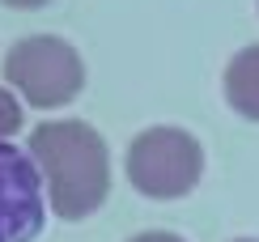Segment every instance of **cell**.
Masks as SVG:
<instances>
[{
  "label": "cell",
  "mask_w": 259,
  "mask_h": 242,
  "mask_svg": "<svg viewBox=\"0 0 259 242\" xmlns=\"http://www.w3.org/2000/svg\"><path fill=\"white\" fill-rule=\"evenodd\" d=\"M26 153L47 187V204L60 221H85L111 195V149L85 119H47L30 132Z\"/></svg>",
  "instance_id": "obj_1"
},
{
  "label": "cell",
  "mask_w": 259,
  "mask_h": 242,
  "mask_svg": "<svg viewBox=\"0 0 259 242\" xmlns=\"http://www.w3.org/2000/svg\"><path fill=\"white\" fill-rule=\"evenodd\" d=\"M5 81L26 106L60 111L77 102L85 90V60L60 34H30L17 38L5 56Z\"/></svg>",
  "instance_id": "obj_2"
},
{
  "label": "cell",
  "mask_w": 259,
  "mask_h": 242,
  "mask_svg": "<svg viewBox=\"0 0 259 242\" xmlns=\"http://www.w3.org/2000/svg\"><path fill=\"white\" fill-rule=\"evenodd\" d=\"M127 183L149 200H183L204 174V145L183 128H145L132 136L123 157Z\"/></svg>",
  "instance_id": "obj_3"
},
{
  "label": "cell",
  "mask_w": 259,
  "mask_h": 242,
  "mask_svg": "<svg viewBox=\"0 0 259 242\" xmlns=\"http://www.w3.org/2000/svg\"><path fill=\"white\" fill-rule=\"evenodd\" d=\"M47 225L42 174L26 149L0 140V242H34Z\"/></svg>",
  "instance_id": "obj_4"
},
{
  "label": "cell",
  "mask_w": 259,
  "mask_h": 242,
  "mask_svg": "<svg viewBox=\"0 0 259 242\" xmlns=\"http://www.w3.org/2000/svg\"><path fill=\"white\" fill-rule=\"evenodd\" d=\"M221 90H225V102H230L242 119L259 124V43L242 47L238 56L225 64Z\"/></svg>",
  "instance_id": "obj_5"
},
{
  "label": "cell",
  "mask_w": 259,
  "mask_h": 242,
  "mask_svg": "<svg viewBox=\"0 0 259 242\" xmlns=\"http://www.w3.org/2000/svg\"><path fill=\"white\" fill-rule=\"evenodd\" d=\"M21 124H26V115H21V98L9 90V85H0V140H13Z\"/></svg>",
  "instance_id": "obj_6"
},
{
  "label": "cell",
  "mask_w": 259,
  "mask_h": 242,
  "mask_svg": "<svg viewBox=\"0 0 259 242\" xmlns=\"http://www.w3.org/2000/svg\"><path fill=\"white\" fill-rule=\"evenodd\" d=\"M127 242H187V238L170 234V229H145V234H132Z\"/></svg>",
  "instance_id": "obj_7"
},
{
  "label": "cell",
  "mask_w": 259,
  "mask_h": 242,
  "mask_svg": "<svg viewBox=\"0 0 259 242\" xmlns=\"http://www.w3.org/2000/svg\"><path fill=\"white\" fill-rule=\"evenodd\" d=\"M0 5H5V9H26V13H30V9H42V5H51V0H0Z\"/></svg>",
  "instance_id": "obj_8"
},
{
  "label": "cell",
  "mask_w": 259,
  "mask_h": 242,
  "mask_svg": "<svg viewBox=\"0 0 259 242\" xmlns=\"http://www.w3.org/2000/svg\"><path fill=\"white\" fill-rule=\"evenodd\" d=\"M234 242H259V238H234Z\"/></svg>",
  "instance_id": "obj_9"
}]
</instances>
